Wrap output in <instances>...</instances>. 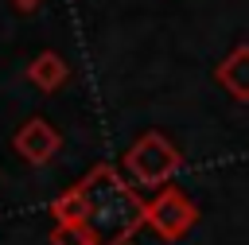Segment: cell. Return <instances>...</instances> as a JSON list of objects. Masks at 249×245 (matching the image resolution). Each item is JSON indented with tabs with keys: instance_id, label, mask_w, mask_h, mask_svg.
Segmentation results:
<instances>
[{
	"instance_id": "cell-1",
	"label": "cell",
	"mask_w": 249,
	"mask_h": 245,
	"mask_svg": "<svg viewBox=\"0 0 249 245\" xmlns=\"http://www.w3.org/2000/svg\"><path fill=\"white\" fill-rule=\"evenodd\" d=\"M86 194V233L93 237V245H124L140 222H148V206L121 183V175L109 163H97L82 183Z\"/></svg>"
},
{
	"instance_id": "cell-6",
	"label": "cell",
	"mask_w": 249,
	"mask_h": 245,
	"mask_svg": "<svg viewBox=\"0 0 249 245\" xmlns=\"http://www.w3.org/2000/svg\"><path fill=\"white\" fill-rule=\"evenodd\" d=\"M27 78L39 86V89H58L66 82V62L54 54V51H43L31 66H27Z\"/></svg>"
},
{
	"instance_id": "cell-4",
	"label": "cell",
	"mask_w": 249,
	"mask_h": 245,
	"mask_svg": "<svg viewBox=\"0 0 249 245\" xmlns=\"http://www.w3.org/2000/svg\"><path fill=\"white\" fill-rule=\"evenodd\" d=\"M12 144H16V152H19L27 163H47V159L58 152V132H54L43 117H31V121L19 124V132L12 136Z\"/></svg>"
},
{
	"instance_id": "cell-5",
	"label": "cell",
	"mask_w": 249,
	"mask_h": 245,
	"mask_svg": "<svg viewBox=\"0 0 249 245\" xmlns=\"http://www.w3.org/2000/svg\"><path fill=\"white\" fill-rule=\"evenodd\" d=\"M218 82H222L233 97L249 101V47H237V51L218 66Z\"/></svg>"
},
{
	"instance_id": "cell-7",
	"label": "cell",
	"mask_w": 249,
	"mask_h": 245,
	"mask_svg": "<svg viewBox=\"0 0 249 245\" xmlns=\"http://www.w3.org/2000/svg\"><path fill=\"white\" fill-rule=\"evenodd\" d=\"M51 214H54L62 226H82V222H86V194H82V187H74V191H66L62 198H54Z\"/></svg>"
},
{
	"instance_id": "cell-2",
	"label": "cell",
	"mask_w": 249,
	"mask_h": 245,
	"mask_svg": "<svg viewBox=\"0 0 249 245\" xmlns=\"http://www.w3.org/2000/svg\"><path fill=\"white\" fill-rule=\"evenodd\" d=\"M124 163H128V171H132L136 183L156 187V183H163V179L179 167V156H175V148H171L160 132H148V136H140V140L128 148Z\"/></svg>"
},
{
	"instance_id": "cell-9",
	"label": "cell",
	"mask_w": 249,
	"mask_h": 245,
	"mask_svg": "<svg viewBox=\"0 0 249 245\" xmlns=\"http://www.w3.org/2000/svg\"><path fill=\"white\" fill-rule=\"evenodd\" d=\"M12 4H16V8H23V12H27V8H35V4H39V0H12Z\"/></svg>"
},
{
	"instance_id": "cell-3",
	"label": "cell",
	"mask_w": 249,
	"mask_h": 245,
	"mask_svg": "<svg viewBox=\"0 0 249 245\" xmlns=\"http://www.w3.org/2000/svg\"><path fill=\"white\" fill-rule=\"evenodd\" d=\"M148 226L160 237H183L195 226V206L183 191H163L156 202H148Z\"/></svg>"
},
{
	"instance_id": "cell-8",
	"label": "cell",
	"mask_w": 249,
	"mask_h": 245,
	"mask_svg": "<svg viewBox=\"0 0 249 245\" xmlns=\"http://www.w3.org/2000/svg\"><path fill=\"white\" fill-rule=\"evenodd\" d=\"M51 245H93V237L86 233V226H54L51 229Z\"/></svg>"
}]
</instances>
